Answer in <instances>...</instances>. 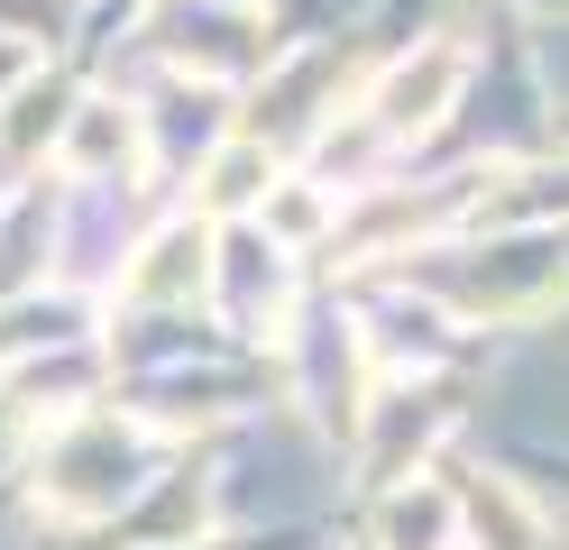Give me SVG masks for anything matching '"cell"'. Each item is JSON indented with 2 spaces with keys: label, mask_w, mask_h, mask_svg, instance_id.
<instances>
[{
  "label": "cell",
  "mask_w": 569,
  "mask_h": 550,
  "mask_svg": "<svg viewBox=\"0 0 569 550\" xmlns=\"http://www.w3.org/2000/svg\"><path fill=\"white\" fill-rule=\"evenodd\" d=\"M267 220H276V230H322V193H284V202H267Z\"/></svg>",
  "instance_id": "8"
},
{
  "label": "cell",
  "mask_w": 569,
  "mask_h": 550,
  "mask_svg": "<svg viewBox=\"0 0 569 550\" xmlns=\"http://www.w3.org/2000/svg\"><path fill=\"white\" fill-rule=\"evenodd\" d=\"M129 487H138V477H129V431L111 413H74L64 440H56V468L38 477V496L56 513H111Z\"/></svg>",
  "instance_id": "2"
},
{
  "label": "cell",
  "mask_w": 569,
  "mask_h": 550,
  "mask_svg": "<svg viewBox=\"0 0 569 550\" xmlns=\"http://www.w3.org/2000/svg\"><path fill=\"white\" fill-rule=\"evenodd\" d=\"M258 183H276L267 138H230V147H221V166H211V183H202V211H239V202H258Z\"/></svg>",
  "instance_id": "6"
},
{
  "label": "cell",
  "mask_w": 569,
  "mask_h": 550,
  "mask_svg": "<svg viewBox=\"0 0 569 550\" xmlns=\"http://www.w3.org/2000/svg\"><path fill=\"white\" fill-rule=\"evenodd\" d=\"M10 110H19V120H10V138H0V166H28V147L64 129V92H38V83H28Z\"/></svg>",
  "instance_id": "7"
},
{
  "label": "cell",
  "mask_w": 569,
  "mask_h": 550,
  "mask_svg": "<svg viewBox=\"0 0 569 550\" xmlns=\"http://www.w3.org/2000/svg\"><path fill=\"white\" fill-rule=\"evenodd\" d=\"M459 83H469V47H450V37H432V47H413V56H396L368 83V138H386V147H405V138H422V129H441V110L459 101Z\"/></svg>",
  "instance_id": "1"
},
{
  "label": "cell",
  "mask_w": 569,
  "mask_h": 550,
  "mask_svg": "<svg viewBox=\"0 0 569 550\" xmlns=\"http://www.w3.org/2000/svg\"><path fill=\"white\" fill-rule=\"evenodd\" d=\"M377 550H459V496L450 487H396L377 513Z\"/></svg>",
  "instance_id": "4"
},
{
  "label": "cell",
  "mask_w": 569,
  "mask_h": 550,
  "mask_svg": "<svg viewBox=\"0 0 569 550\" xmlns=\"http://www.w3.org/2000/svg\"><path fill=\"white\" fill-rule=\"evenodd\" d=\"M459 496V523H469L487 550H542V523H532V504L506 487V477H487V487H450Z\"/></svg>",
  "instance_id": "5"
},
{
  "label": "cell",
  "mask_w": 569,
  "mask_h": 550,
  "mask_svg": "<svg viewBox=\"0 0 569 550\" xmlns=\"http://www.w3.org/2000/svg\"><path fill=\"white\" fill-rule=\"evenodd\" d=\"M202 276H211V220H166L148 257L129 267V303H184V293H202Z\"/></svg>",
  "instance_id": "3"
}]
</instances>
